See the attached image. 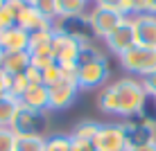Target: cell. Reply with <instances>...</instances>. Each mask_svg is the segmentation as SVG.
Returning <instances> with one entry per match:
<instances>
[{
  "mask_svg": "<svg viewBox=\"0 0 156 151\" xmlns=\"http://www.w3.org/2000/svg\"><path fill=\"white\" fill-rule=\"evenodd\" d=\"M147 101L149 95L145 93L143 81L136 77H129V74L106 84L98 93V108L104 115L122 117V120L140 115Z\"/></svg>",
  "mask_w": 156,
  "mask_h": 151,
  "instance_id": "1",
  "label": "cell"
},
{
  "mask_svg": "<svg viewBox=\"0 0 156 151\" xmlns=\"http://www.w3.org/2000/svg\"><path fill=\"white\" fill-rule=\"evenodd\" d=\"M50 124H52L50 111L27 108V106L20 104V108L14 117L12 131L18 138H48V136H52Z\"/></svg>",
  "mask_w": 156,
  "mask_h": 151,
  "instance_id": "2",
  "label": "cell"
},
{
  "mask_svg": "<svg viewBox=\"0 0 156 151\" xmlns=\"http://www.w3.org/2000/svg\"><path fill=\"white\" fill-rule=\"evenodd\" d=\"M118 63L122 66V70H125L129 77L143 79V77H147V74H152L156 70V50L133 45L131 50H127L125 54L118 57Z\"/></svg>",
  "mask_w": 156,
  "mask_h": 151,
  "instance_id": "3",
  "label": "cell"
},
{
  "mask_svg": "<svg viewBox=\"0 0 156 151\" xmlns=\"http://www.w3.org/2000/svg\"><path fill=\"white\" fill-rule=\"evenodd\" d=\"M111 77V66L109 59H98V61H86L77 66L75 79L79 84V90H95L104 88Z\"/></svg>",
  "mask_w": 156,
  "mask_h": 151,
  "instance_id": "4",
  "label": "cell"
},
{
  "mask_svg": "<svg viewBox=\"0 0 156 151\" xmlns=\"http://www.w3.org/2000/svg\"><path fill=\"white\" fill-rule=\"evenodd\" d=\"M79 52H82V43H77L70 36L59 34V32L52 29V54H55V61L66 72H73V74L77 72Z\"/></svg>",
  "mask_w": 156,
  "mask_h": 151,
  "instance_id": "5",
  "label": "cell"
},
{
  "mask_svg": "<svg viewBox=\"0 0 156 151\" xmlns=\"http://www.w3.org/2000/svg\"><path fill=\"white\" fill-rule=\"evenodd\" d=\"M48 90H50V113L52 111H66L68 106L77 99V95L82 93L77 79H75V74L66 72V70H63V74H61L59 81H55L52 86H48Z\"/></svg>",
  "mask_w": 156,
  "mask_h": 151,
  "instance_id": "6",
  "label": "cell"
},
{
  "mask_svg": "<svg viewBox=\"0 0 156 151\" xmlns=\"http://www.w3.org/2000/svg\"><path fill=\"white\" fill-rule=\"evenodd\" d=\"M52 29L59 32V34H66L75 39L77 43H95L93 29H90V23H88V14H82V16H70V18H55V23H52Z\"/></svg>",
  "mask_w": 156,
  "mask_h": 151,
  "instance_id": "7",
  "label": "cell"
},
{
  "mask_svg": "<svg viewBox=\"0 0 156 151\" xmlns=\"http://www.w3.org/2000/svg\"><path fill=\"white\" fill-rule=\"evenodd\" d=\"M125 18L127 16L115 12V9H104V7H95V5L88 12V23H90V29H93L98 41H104L118 25H122Z\"/></svg>",
  "mask_w": 156,
  "mask_h": 151,
  "instance_id": "8",
  "label": "cell"
},
{
  "mask_svg": "<svg viewBox=\"0 0 156 151\" xmlns=\"http://www.w3.org/2000/svg\"><path fill=\"white\" fill-rule=\"evenodd\" d=\"M95 151H127L129 142L122 131V124H102L93 140Z\"/></svg>",
  "mask_w": 156,
  "mask_h": 151,
  "instance_id": "9",
  "label": "cell"
},
{
  "mask_svg": "<svg viewBox=\"0 0 156 151\" xmlns=\"http://www.w3.org/2000/svg\"><path fill=\"white\" fill-rule=\"evenodd\" d=\"M120 124H122V131H125V136H127L129 147H140V144L156 142L154 126H152L147 120H143L140 115L127 117V120H122Z\"/></svg>",
  "mask_w": 156,
  "mask_h": 151,
  "instance_id": "10",
  "label": "cell"
},
{
  "mask_svg": "<svg viewBox=\"0 0 156 151\" xmlns=\"http://www.w3.org/2000/svg\"><path fill=\"white\" fill-rule=\"evenodd\" d=\"M102 43H104L106 52H111V54H115V57H120V54H125L127 50H131V47L136 45L131 18H125V20H122V25H118V27L111 32Z\"/></svg>",
  "mask_w": 156,
  "mask_h": 151,
  "instance_id": "11",
  "label": "cell"
},
{
  "mask_svg": "<svg viewBox=\"0 0 156 151\" xmlns=\"http://www.w3.org/2000/svg\"><path fill=\"white\" fill-rule=\"evenodd\" d=\"M131 27L136 45L156 50V16L154 14H136L131 16Z\"/></svg>",
  "mask_w": 156,
  "mask_h": 151,
  "instance_id": "12",
  "label": "cell"
},
{
  "mask_svg": "<svg viewBox=\"0 0 156 151\" xmlns=\"http://www.w3.org/2000/svg\"><path fill=\"white\" fill-rule=\"evenodd\" d=\"M52 23H55V20L48 18L39 7H30V5L20 12L18 18H16V25H20V27L25 32H30V34L43 32V29H52Z\"/></svg>",
  "mask_w": 156,
  "mask_h": 151,
  "instance_id": "13",
  "label": "cell"
},
{
  "mask_svg": "<svg viewBox=\"0 0 156 151\" xmlns=\"http://www.w3.org/2000/svg\"><path fill=\"white\" fill-rule=\"evenodd\" d=\"M0 47L5 52H27L30 47V32H25L20 25H14L9 29L0 32Z\"/></svg>",
  "mask_w": 156,
  "mask_h": 151,
  "instance_id": "14",
  "label": "cell"
},
{
  "mask_svg": "<svg viewBox=\"0 0 156 151\" xmlns=\"http://www.w3.org/2000/svg\"><path fill=\"white\" fill-rule=\"evenodd\" d=\"M20 104L27 108H39V111H50V90L43 84H30V88L23 93Z\"/></svg>",
  "mask_w": 156,
  "mask_h": 151,
  "instance_id": "15",
  "label": "cell"
},
{
  "mask_svg": "<svg viewBox=\"0 0 156 151\" xmlns=\"http://www.w3.org/2000/svg\"><path fill=\"white\" fill-rule=\"evenodd\" d=\"M55 18H70V16L88 14V0H52Z\"/></svg>",
  "mask_w": 156,
  "mask_h": 151,
  "instance_id": "16",
  "label": "cell"
},
{
  "mask_svg": "<svg viewBox=\"0 0 156 151\" xmlns=\"http://www.w3.org/2000/svg\"><path fill=\"white\" fill-rule=\"evenodd\" d=\"M30 66H32L30 52H5V61H2V70L5 72L23 74V72H27Z\"/></svg>",
  "mask_w": 156,
  "mask_h": 151,
  "instance_id": "17",
  "label": "cell"
},
{
  "mask_svg": "<svg viewBox=\"0 0 156 151\" xmlns=\"http://www.w3.org/2000/svg\"><path fill=\"white\" fill-rule=\"evenodd\" d=\"M18 108H20V99H16V97H12V95L2 97V99H0V126H9L12 129Z\"/></svg>",
  "mask_w": 156,
  "mask_h": 151,
  "instance_id": "18",
  "label": "cell"
},
{
  "mask_svg": "<svg viewBox=\"0 0 156 151\" xmlns=\"http://www.w3.org/2000/svg\"><path fill=\"white\" fill-rule=\"evenodd\" d=\"M102 124L95 122V120H82L75 124V129L70 131V138L73 140H86V142H93L95 136H98Z\"/></svg>",
  "mask_w": 156,
  "mask_h": 151,
  "instance_id": "19",
  "label": "cell"
},
{
  "mask_svg": "<svg viewBox=\"0 0 156 151\" xmlns=\"http://www.w3.org/2000/svg\"><path fill=\"white\" fill-rule=\"evenodd\" d=\"M73 138L70 133H52L45 138V151H70Z\"/></svg>",
  "mask_w": 156,
  "mask_h": 151,
  "instance_id": "20",
  "label": "cell"
},
{
  "mask_svg": "<svg viewBox=\"0 0 156 151\" xmlns=\"http://www.w3.org/2000/svg\"><path fill=\"white\" fill-rule=\"evenodd\" d=\"M16 151H45V138H18Z\"/></svg>",
  "mask_w": 156,
  "mask_h": 151,
  "instance_id": "21",
  "label": "cell"
},
{
  "mask_svg": "<svg viewBox=\"0 0 156 151\" xmlns=\"http://www.w3.org/2000/svg\"><path fill=\"white\" fill-rule=\"evenodd\" d=\"M122 14L127 18L136 14H147V0H122Z\"/></svg>",
  "mask_w": 156,
  "mask_h": 151,
  "instance_id": "22",
  "label": "cell"
},
{
  "mask_svg": "<svg viewBox=\"0 0 156 151\" xmlns=\"http://www.w3.org/2000/svg\"><path fill=\"white\" fill-rule=\"evenodd\" d=\"M61 74H63L61 66H59V63H50L48 68L41 70V81H43V86H52L55 81L61 79Z\"/></svg>",
  "mask_w": 156,
  "mask_h": 151,
  "instance_id": "23",
  "label": "cell"
},
{
  "mask_svg": "<svg viewBox=\"0 0 156 151\" xmlns=\"http://www.w3.org/2000/svg\"><path fill=\"white\" fill-rule=\"evenodd\" d=\"M16 140L18 136L9 126H0V151H16Z\"/></svg>",
  "mask_w": 156,
  "mask_h": 151,
  "instance_id": "24",
  "label": "cell"
},
{
  "mask_svg": "<svg viewBox=\"0 0 156 151\" xmlns=\"http://www.w3.org/2000/svg\"><path fill=\"white\" fill-rule=\"evenodd\" d=\"M12 79H14V74L0 70V99L9 95V90H12Z\"/></svg>",
  "mask_w": 156,
  "mask_h": 151,
  "instance_id": "25",
  "label": "cell"
},
{
  "mask_svg": "<svg viewBox=\"0 0 156 151\" xmlns=\"http://www.w3.org/2000/svg\"><path fill=\"white\" fill-rule=\"evenodd\" d=\"M14 25H16V16L9 12L7 7L0 9V32H2V29H9V27H14Z\"/></svg>",
  "mask_w": 156,
  "mask_h": 151,
  "instance_id": "26",
  "label": "cell"
},
{
  "mask_svg": "<svg viewBox=\"0 0 156 151\" xmlns=\"http://www.w3.org/2000/svg\"><path fill=\"white\" fill-rule=\"evenodd\" d=\"M140 81H143V88H145V93H147V95L154 99V97H156V70H154L152 74H147V77H143Z\"/></svg>",
  "mask_w": 156,
  "mask_h": 151,
  "instance_id": "27",
  "label": "cell"
},
{
  "mask_svg": "<svg viewBox=\"0 0 156 151\" xmlns=\"http://www.w3.org/2000/svg\"><path fill=\"white\" fill-rule=\"evenodd\" d=\"M95 7H104V9H115L122 14V0H93Z\"/></svg>",
  "mask_w": 156,
  "mask_h": 151,
  "instance_id": "28",
  "label": "cell"
},
{
  "mask_svg": "<svg viewBox=\"0 0 156 151\" xmlns=\"http://www.w3.org/2000/svg\"><path fill=\"white\" fill-rule=\"evenodd\" d=\"M70 151H95V147H93V142H86V140H73Z\"/></svg>",
  "mask_w": 156,
  "mask_h": 151,
  "instance_id": "29",
  "label": "cell"
},
{
  "mask_svg": "<svg viewBox=\"0 0 156 151\" xmlns=\"http://www.w3.org/2000/svg\"><path fill=\"white\" fill-rule=\"evenodd\" d=\"M127 151H156V142H149V144H140V147H129Z\"/></svg>",
  "mask_w": 156,
  "mask_h": 151,
  "instance_id": "30",
  "label": "cell"
},
{
  "mask_svg": "<svg viewBox=\"0 0 156 151\" xmlns=\"http://www.w3.org/2000/svg\"><path fill=\"white\" fill-rule=\"evenodd\" d=\"M147 14L156 16V0H147Z\"/></svg>",
  "mask_w": 156,
  "mask_h": 151,
  "instance_id": "31",
  "label": "cell"
},
{
  "mask_svg": "<svg viewBox=\"0 0 156 151\" xmlns=\"http://www.w3.org/2000/svg\"><path fill=\"white\" fill-rule=\"evenodd\" d=\"M2 61H5V50L0 47V70H2Z\"/></svg>",
  "mask_w": 156,
  "mask_h": 151,
  "instance_id": "32",
  "label": "cell"
},
{
  "mask_svg": "<svg viewBox=\"0 0 156 151\" xmlns=\"http://www.w3.org/2000/svg\"><path fill=\"white\" fill-rule=\"evenodd\" d=\"M7 7V0H0V9H5Z\"/></svg>",
  "mask_w": 156,
  "mask_h": 151,
  "instance_id": "33",
  "label": "cell"
},
{
  "mask_svg": "<svg viewBox=\"0 0 156 151\" xmlns=\"http://www.w3.org/2000/svg\"><path fill=\"white\" fill-rule=\"evenodd\" d=\"M149 99H152V97H149ZM152 101H154V104H156V97H154V99H152Z\"/></svg>",
  "mask_w": 156,
  "mask_h": 151,
  "instance_id": "34",
  "label": "cell"
},
{
  "mask_svg": "<svg viewBox=\"0 0 156 151\" xmlns=\"http://www.w3.org/2000/svg\"><path fill=\"white\" fill-rule=\"evenodd\" d=\"M154 133H156V126H154Z\"/></svg>",
  "mask_w": 156,
  "mask_h": 151,
  "instance_id": "35",
  "label": "cell"
}]
</instances>
